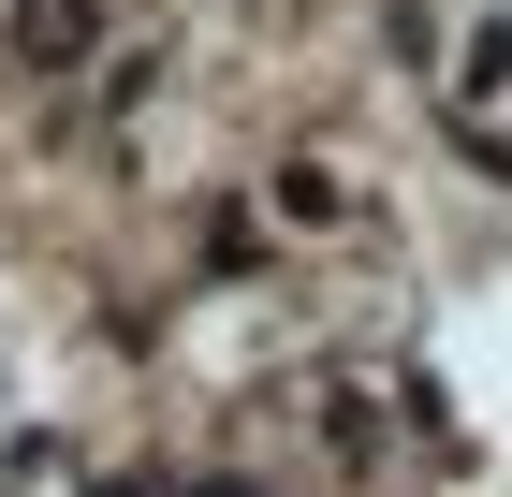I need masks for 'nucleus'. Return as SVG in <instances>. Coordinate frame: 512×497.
<instances>
[{
	"label": "nucleus",
	"instance_id": "obj_1",
	"mask_svg": "<svg viewBox=\"0 0 512 497\" xmlns=\"http://www.w3.org/2000/svg\"><path fill=\"white\" fill-rule=\"evenodd\" d=\"M30 44L59 59V44H88V0H30Z\"/></svg>",
	"mask_w": 512,
	"mask_h": 497
}]
</instances>
